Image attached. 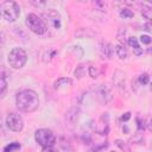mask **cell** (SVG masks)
<instances>
[{
  "label": "cell",
  "mask_w": 152,
  "mask_h": 152,
  "mask_svg": "<svg viewBox=\"0 0 152 152\" xmlns=\"http://www.w3.org/2000/svg\"><path fill=\"white\" fill-rule=\"evenodd\" d=\"M15 104L18 107L19 110L25 112V113H30L33 112L38 108L39 106V97L38 94L31 89H25L21 90L17 94L15 97Z\"/></svg>",
  "instance_id": "6da1fadb"
},
{
  "label": "cell",
  "mask_w": 152,
  "mask_h": 152,
  "mask_svg": "<svg viewBox=\"0 0 152 152\" xmlns=\"http://www.w3.org/2000/svg\"><path fill=\"white\" fill-rule=\"evenodd\" d=\"M25 24L36 34H44L48 30V26H46L45 21L34 13H30V14L26 15Z\"/></svg>",
  "instance_id": "7a4b0ae2"
},
{
  "label": "cell",
  "mask_w": 152,
  "mask_h": 152,
  "mask_svg": "<svg viewBox=\"0 0 152 152\" xmlns=\"http://www.w3.org/2000/svg\"><path fill=\"white\" fill-rule=\"evenodd\" d=\"M7 61H8L10 66H12L13 69H20L26 64L27 55L21 48H14L8 53Z\"/></svg>",
  "instance_id": "3957f363"
},
{
  "label": "cell",
  "mask_w": 152,
  "mask_h": 152,
  "mask_svg": "<svg viewBox=\"0 0 152 152\" xmlns=\"http://www.w3.org/2000/svg\"><path fill=\"white\" fill-rule=\"evenodd\" d=\"M0 13L7 21H14L20 14V8L14 1H4L0 5Z\"/></svg>",
  "instance_id": "277c9868"
},
{
  "label": "cell",
  "mask_w": 152,
  "mask_h": 152,
  "mask_svg": "<svg viewBox=\"0 0 152 152\" xmlns=\"http://www.w3.org/2000/svg\"><path fill=\"white\" fill-rule=\"evenodd\" d=\"M34 139L36 141L43 146V147H50V146H53L55 142H56V137L55 134L52 133V131L48 129V128H40V129H37L36 133H34Z\"/></svg>",
  "instance_id": "5b68a950"
},
{
  "label": "cell",
  "mask_w": 152,
  "mask_h": 152,
  "mask_svg": "<svg viewBox=\"0 0 152 152\" xmlns=\"http://www.w3.org/2000/svg\"><path fill=\"white\" fill-rule=\"evenodd\" d=\"M6 125L7 127L13 132H20L24 127V121L20 114L18 113H10L6 118Z\"/></svg>",
  "instance_id": "8992f818"
},
{
  "label": "cell",
  "mask_w": 152,
  "mask_h": 152,
  "mask_svg": "<svg viewBox=\"0 0 152 152\" xmlns=\"http://www.w3.org/2000/svg\"><path fill=\"white\" fill-rule=\"evenodd\" d=\"M7 76L8 72L5 66H0V99L5 97L7 93Z\"/></svg>",
  "instance_id": "52a82bcc"
},
{
  "label": "cell",
  "mask_w": 152,
  "mask_h": 152,
  "mask_svg": "<svg viewBox=\"0 0 152 152\" xmlns=\"http://www.w3.org/2000/svg\"><path fill=\"white\" fill-rule=\"evenodd\" d=\"M45 17H48V19H46L48 23L51 24L55 28H58L61 26V17L56 11H53V10L48 11V13H45Z\"/></svg>",
  "instance_id": "ba28073f"
},
{
  "label": "cell",
  "mask_w": 152,
  "mask_h": 152,
  "mask_svg": "<svg viewBox=\"0 0 152 152\" xmlns=\"http://www.w3.org/2000/svg\"><path fill=\"white\" fill-rule=\"evenodd\" d=\"M128 45L132 48L134 55L139 56V55L142 53V48H140V45H139V43H138V39H137L135 37H129V38H128Z\"/></svg>",
  "instance_id": "9c48e42d"
},
{
  "label": "cell",
  "mask_w": 152,
  "mask_h": 152,
  "mask_svg": "<svg viewBox=\"0 0 152 152\" xmlns=\"http://www.w3.org/2000/svg\"><path fill=\"white\" fill-rule=\"evenodd\" d=\"M100 51H101L102 58H110L113 55V48L109 43H102Z\"/></svg>",
  "instance_id": "30bf717a"
},
{
  "label": "cell",
  "mask_w": 152,
  "mask_h": 152,
  "mask_svg": "<svg viewBox=\"0 0 152 152\" xmlns=\"http://www.w3.org/2000/svg\"><path fill=\"white\" fill-rule=\"evenodd\" d=\"M115 51H116V55H118V57L120 59H126L127 58V51H126L124 45H121V44L116 45L115 46Z\"/></svg>",
  "instance_id": "8fae6325"
},
{
  "label": "cell",
  "mask_w": 152,
  "mask_h": 152,
  "mask_svg": "<svg viewBox=\"0 0 152 152\" xmlns=\"http://www.w3.org/2000/svg\"><path fill=\"white\" fill-rule=\"evenodd\" d=\"M71 84V80L70 78H59L58 81L55 82V88L56 89H59L62 87H65V86H70Z\"/></svg>",
  "instance_id": "7c38bea8"
},
{
  "label": "cell",
  "mask_w": 152,
  "mask_h": 152,
  "mask_svg": "<svg viewBox=\"0 0 152 152\" xmlns=\"http://www.w3.org/2000/svg\"><path fill=\"white\" fill-rule=\"evenodd\" d=\"M18 150H20V144L17 142V141H13L4 148V152H15Z\"/></svg>",
  "instance_id": "4fadbf2b"
},
{
  "label": "cell",
  "mask_w": 152,
  "mask_h": 152,
  "mask_svg": "<svg viewBox=\"0 0 152 152\" xmlns=\"http://www.w3.org/2000/svg\"><path fill=\"white\" fill-rule=\"evenodd\" d=\"M141 14L146 18V19H151L152 17V10L151 7H146V6H142V10H141Z\"/></svg>",
  "instance_id": "5bb4252c"
},
{
  "label": "cell",
  "mask_w": 152,
  "mask_h": 152,
  "mask_svg": "<svg viewBox=\"0 0 152 152\" xmlns=\"http://www.w3.org/2000/svg\"><path fill=\"white\" fill-rule=\"evenodd\" d=\"M120 15H121L122 18H132V17L134 15V13H133L129 8H122V10L120 11Z\"/></svg>",
  "instance_id": "9a60e30c"
},
{
  "label": "cell",
  "mask_w": 152,
  "mask_h": 152,
  "mask_svg": "<svg viewBox=\"0 0 152 152\" xmlns=\"http://www.w3.org/2000/svg\"><path fill=\"white\" fill-rule=\"evenodd\" d=\"M148 81H150V76H148V74H141L140 76H139V82L141 83V84H147L148 83Z\"/></svg>",
  "instance_id": "2e32d148"
},
{
  "label": "cell",
  "mask_w": 152,
  "mask_h": 152,
  "mask_svg": "<svg viewBox=\"0 0 152 152\" xmlns=\"http://www.w3.org/2000/svg\"><path fill=\"white\" fill-rule=\"evenodd\" d=\"M89 75H90L93 78L97 77V75H99V69H97L96 66H94V65L89 66Z\"/></svg>",
  "instance_id": "e0dca14e"
},
{
  "label": "cell",
  "mask_w": 152,
  "mask_h": 152,
  "mask_svg": "<svg viewBox=\"0 0 152 152\" xmlns=\"http://www.w3.org/2000/svg\"><path fill=\"white\" fill-rule=\"evenodd\" d=\"M140 42H141L142 44L148 45V44L151 43V37H150V36H141V37H140Z\"/></svg>",
  "instance_id": "ac0fdd59"
},
{
  "label": "cell",
  "mask_w": 152,
  "mask_h": 152,
  "mask_svg": "<svg viewBox=\"0 0 152 152\" xmlns=\"http://www.w3.org/2000/svg\"><path fill=\"white\" fill-rule=\"evenodd\" d=\"M42 152H58L53 146H50V147H43Z\"/></svg>",
  "instance_id": "d6986e66"
},
{
  "label": "cell",
  "mask_w": 152,
  "mask_h": 152,
  "mask_svg": "<svg viewBox=\"0 0 152 152\" xmlns=\"http://www.w3.org/2000/svg\"><path fill=\"white\" fill-rule=\"evenodd\" d=\"M83 69V65H80L78 66V70H75V75L77 76V77H82V75H83V72L81 71Z\"/></svg>",
  "instance_id": "ffe728a7"
},
{
  "label": "cell",
  "mask_w": 152,
  "mask_h": 152,
  "mask_svg": "<svg viewBox=\"0 0 152 152\" xmlns=\"http://www.w3.org/2000/svg\"><path fill=\"white\" fill-rule=\"evenodd\" d=\"M137 121H138V128H139V131L144 129V128H145V121H144V120L140 121V119H138Z\"/></svg>",
  "instance_id": "44dd1931"
},
{
  "label": "cell",
  "mask_w": 152,
  "mask_h": 152,
  "mask_svg": "<svg viewBox=\"0 0 152 152\" xmlns=\"http://www.w3.org/2000/svg\"><path fill=\"white\" fill-rule=\"evenodd\" d=\"M4 133H5V131H4V125H2V121H1V119H0V138L4 135Z\"/></svg>",
  "instance_id": "7402d4cb"
},
{
  "label": "cell",
  "mask_w": 152,
  "mask_h": 152,
  "mask_svg": "<svg viewBox=\"0 0 152 152\" xmlns=\"http://www.w3.org/2000/svg\"><path fill=\"white\" fill-rule=\"evenodd\" d=\"M129 118H131V113H125V115H122V118H121V119H122L124 121H127Z\"/></svg>",
  "instance_id": "603a6c76"
},
{
  "label": "cell",
  "mask_w": 152,
  "mask_h": 152,
  "mask_svg": "<svg viewBox=\"0 0 152 152\" xmlns=\"http://www.w3.org/2000/svg\"><path fill=\"white\" fill-rule=\"evenodd\" d=\"M0 15H1V13H0Z\"/></svg>",
  "instance_id": "cb8c5ba5"
}]
</instances>
